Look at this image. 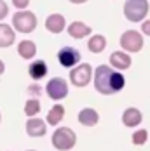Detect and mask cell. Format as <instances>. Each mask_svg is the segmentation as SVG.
Segmentation results:
<instances>
[{"label":"cell","mask_w":150,"mask_h":151,"mask_svg":"<svg viewBox=\"0 0 150 151\" xmlns=\"http://www.w3.org/2000/svg\"><path fill=\"white\" fill-rule=\"evenodd\" d=\"M17 54H19L23 59H33L35 54H37V45H35V42H31V40H23V42H19V45H17Z\"/></svg>","instance_id":"15"},{"label":"cell","mask_w":150,"mask_h":151,"mask_svg":"<svg viewBox=\"0 0 150 151\" xmlns=\"http://www.w3.org/2000/svg\"><path fill=\"white\" fill-rule=\"evenodd\" d=\"M28 4H30V0H12V5H14L17 11L26 9V7H28Z\"/></svg>","instance_id":"23"},{"label":"cell","mask_w":150,"mask_h":151,"mask_svg":"<svg viewBox=\"0 0 150 151\" xmlns=\"http://www.w3.org/2000/svg\"><path fill=\"white\" fill-rule=\"evenodd\" d=\"M141 33L150 37V19H147V21H143V23H141Z\"/></svg>","instance_id":"25"},{"label":"cell","mask_w":150,"mask_h":151,"mask_svg":"<svg viewBox=\"0 0 150 151\" xmlns=\"http://www.w3.org/2000/svg\"><path fill=\"white\" fill-rule=\"evenodd\" d=\"M26 92H28V96H30V97L37 99V97L42 94V87H40V85H37V83H31L30 87L26 89Z\"/></svg>","instance_id":"22"},{"label":"cell","mask_w":150,"mask_h":151,"mask_svg":"<svg viewBox=\"0 0 150 151\" xmlns=\"http://www.w3.org/2000/svg\"><path fill=\"white\" fill-rule=\"evenodd\" d=\"M63 115H65V108L61 104H54V108H51L49 115H47V123L51 125H58L63 120Z\"/></svg>","instance_id":"19"},{"label":"cell","mask_w":150,"mask_h":151,"mask_svg":"<svg viewBox=\"0 0 150 151\" xmlns=\"http://www.w3.org/2000/svg\"><path fill=\"white\" fill-rule=\"evenodd\" d=\"M100 120V116H98V113L94 111V109H91V108H86V109H82L80 113H79V122L82 123V125H87V127H92V125H96Z\"/></svg>","instance_id":"17"},{"label":"cell","mask_w":150,"mask_h":151,"mask_svg":"<svg viewBox=\"0 0 150 151\" xmlns=\"http://www.w3.org/2000/svg\"><path fill=\"white\" fill-rule=\"evenodd\" d=\"M45 28H47V31L58 35V33H61L66 28V21H65V17L61 14H51L45 19Z\"/></svg>","instance_id":"9"},{"label":"cell","mask_w":150,"mask_h":151,"mask_svg":"<svg viewBox=\"0 0 150 151\" xmlns=\"http://www.w3.org/2000/svg\"><path fill=\"white\" fill-rule=\"evenodd\" d=\"M120 47L127 52H140L143 49V35L136 30H127L120 35Z\"/></svg>","instance_id":"5"},{"label":"cell","mask_w":150,"mask_h":151,"mask_svg":"<svg viewBox=\"0 0 150 151\" xmlns=\"http://www.w3.org/2000/svg\"><path fill=\"white\" fill-rule=\"evenodd\" d=\"M106 47V38L103 35H92L87 42V49H89L92 54H100L103 52V49Z\"/></svg>","instance_id":"18"},{"label":"cell","mask_w":150,"mask_h":151,"mask_svg":"<svg viewBox=\"0 0 150 151\" xmlns=\"http://www.w3.org/2000/svg\"><path fill=\"white\" fill-rule=\"evenodd\" d=\"M40 111V103H39V99H28L26 101V104H25V113H26V116H35L37 113Z\"/></svg>","instance_id":"20"},{"label":"cell","mask_w":150,"mask_h":151,"mask_svg":"<svg viewBox=\"0 0 150 151\" xmlns=\"http://www.w3.org/2000/svg\"><path fill=\"white\" fill-rule=\"evenodd\" d=\"M141 120H143L141 118V111H138L136 108H127L122 113V122H124L126 127H136Z\"/></svg>","instance_id":"16"},{"label":"cell","mask_w":150,"mask_h":151,"mask_svg":"<svg viewBox=\"0 0 150 151\" xmlns=\"http://www.w3.org/2000/svg\"><path fill=\"white\" fill-rule=\"evenodd\" d=\"M68 35H70L72 38L82 40L84 37L91 35V26L84 24L82 21H74L72 24H68Z\"/></svg>","instance_id":"12"},{"label":"cell","mask_w":150,"mask_h":151,"mask_svg":"<svg viewBox=\"0 0 150 151\" xmlns=\"http://www.w3.org/2000/svg\"><path fill=\"white\" fill-rule=\"evenodd\" d=\"M28 75H30L33 80L44 78V76L47 75V64H45V61L39 59V61L30 63V66H28Z\"/></svg>","instance_id":"14"},{"label":"cell","mask_w":150,"mask_h":151,"mask_svg":"<svg viewBox=\"0 0 150 151\" xmlns=\"http://www.w3.org/2000/svg\"><path fill=\"white\" fill-rule=\"evenodd\" d=\"M75 141H77V137H75V132L72 129H68V127H61L58 129L56 132H54V136H52V144H54V148L60 151H66V150H72L75 144Z\"/></svg>","instance_id":"4"},{"label":"cell","mask_w":150,"mask_h":151,"mask_svg":"<svg viewBox=\"0 0 150 151\" xmlns=\"http://www.w3.org/2000/svg\"><path fill=\"white\" fill-rule=\"evenodd\" d=\"M12 28L19 33H31L37 28V16L26 9L17 11L12 16Z\"/></svg>","instance_id":"3"},{"label":"cell","mask_w":150,"mask_h":151,"mask_svg":"<svg viewBox=\"0 0 150 151\" xmlns=\"http://www.w3.org/2000/svg\"><path fill=\"white\" fill-rule=\"evenodd\" d=\"M0 122H2V113H0Z\"/></svg>","instance_id":"28"},{"label":"cell","mask_w":150,"mask_h":151,"mask_svg":"<svg viewBox=\"0 0 150 151\" xmlns=\"http://www.w3.org/2000/svg\"><path fill=\"white\" fill-rule=\"evenodd\" d=\"M91 76H92V68L87 63H82V64H77L70 71V82L75 87H86L91 82Z\"/></svg>","instance_id":"6"},{"label":"cell","mask_w":150,"mask_h":151,"mask_svg":"<svg viewBox=\"0 0 150 151\" xmlns=\"http://www.w3.org/2000/svg\"><path fill=\"white\" fill-rule=\"evenodd\" d=\"M16 40V31L12 26L5 24V23H0V47L5 49V47H11Z\"/></svg>","instance_id":"11"},{"label":"cell","mask_w":150,"mask_h":151,"mask_svg":"<svg viewBox=\"0 0 150 151\" xmlns=\"http://www.w3.org/2000/svg\"><path fill=\"white\" fill-rule=\"evenodd\" d=\"M126 85V80L124 76L120 75L119 71L112 70L110 66L101 64L96 68V73H94V87L100 94H117V92Z\"/></svg>","instance_id":"1"},{"label":"cell","mask_w":150,"mask_h":151,"mask_svg":"<svg viewBox=\"0 0 150 151\" xmlns=\"http://www.w3.org/2000/svg\"><path fill=\"white\" fill-rule=\"evenodd\" d=\"M149 0H126L124 4V16L127 21L138 23L143 21L149 14Z\"/></svg>","instance_id":"2"},{"label":"cell","mask_w":150,"mask_h":151,"mask_svg":"<svg viewBox=\"0 0 150 151\" xmlns=\"http://www.w3.org/2000/svg\"><path fill=\"white\" fill-rule=\"evenodd\" d=\"M110 66L115 70H127L131 66V58L124 50H117L110 56Z\"/></svg>","instance_id":"10"},{"label":"cell","mask_w":150,"mask_h":151,"mask_svg":"<svg viewBox=\"0 0 150 151\" xmlns=\"http://www.w3.org/2000/svg\"><path fill=\"white\" fill-rule=\"evenodd\" d=\"M4 71H5V64H4V61L0 59V75H2Z\"/></svg>","instance_id":"26"},{"label":"cell","mask_w":150,"mask_h":151,"mask_svg":"<svg viewBox=\"0 0 150 151\" xmlns=\"http://www.w3.org/2000/svg\"><path fill=\"white\" fill-rule=\"evenodd\" d=\"M133 142H135L136 146H141V144H145L147 142V130H138L133 134Z\"/></svg>","instance_id":"21"},{"label":"cell","mask_w":150,"mask_h":151,"mask_svg":"<svg viewBox=\"0 0 150 151\" xmlns=\"http://www.w3.org/2000/svg\"><path fill=\"white\" fill-rule=\"evenodd\" d=\"M26 132L31 137H42L45 134V123L40 118H33L31 116L30 120L26 122Z\"/></svg>","instance_id":"13"},{"label":"cell","mask_w":150,"mask_h":151,"mask_svg":"<svg viewBox=\"0 0 150 151\" xmlns=\"http://www.w3.org/2000/svg\"><path fill=\"white\" fill-rule=\"evenodd\" d=\"M45 91H47V96H49L51 99L60 101V99H63V97H66V94H68V85H66V82H65L63 78L58 76V78L49 80Z\"/></svg>","instance_id":"7"},{"label":"cell","mask_w":150,"mask_h":151,"mask_svg":"<svg viewBox=\"0 0 150 151\" xmlns=\"http://www.w3.org/2000/svg\"><path fill=\"white\" fill-rule=\"evenodd\" d=\"M58 61L63 68H74L80 63V52L75 47H63L58 50Z\"/></svg>","instance_id":"8"},{"label":"cell","mask_w":150,"mask_h":151,"mask_svg":"<svg viewBox=\"0 0 150 151\" xmlns=\"http://www.w3.org/2000/svg\"><path fill=\"white\" fill-rule=\"evenodd\" d=\"M7 14H9V7H7V4H5L4 0H0V21H2Z\"/></svg>","instance_id":"24"},{"label":"cell","mask_w":150,"mask_h":151,"mask_svg":"<svg viewBox=\"0 0 150 151\" xmlns=\"http://www.w3.org/2000/svg\"><path fill=\"white\" fill-rule=\"evenodd\" d=\"M68 2H72V4H84V2H87V0H68Z\"/></svg>","instance_id":"27"}]
</instances>
